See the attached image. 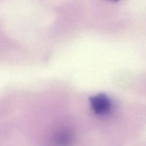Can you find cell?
<instances>
[{"instance_id":"6da1fadb","label":"cell","mask_w":146,"mask_h":146,"mask_svg":"<svg viewBox=\"0 0 146 146\" xmlns=\"http://www.w3.org/2000/svg\"><path fill=\"white\" fill-rule=\"evenodd\" d=\"M90 105L92 111L97 115H106L113 108V102L105 94H98L90 97Z\"/></svg>"},{"instance_id":"7a4b0ae2","label":"cell","mask_w":146,"mask_h":146,"mask_svg":"<svg viewBox=\"0 0 146 146\" xmlns=\"http://www.w3.org/2000/svg\"><path fill=\"white\" fill-rule=\"evenodd\" d=\"M74 139L72 130L68 127H62L55 131L52 136L53 146H71Z\"/></svg>"}]
</instances>
